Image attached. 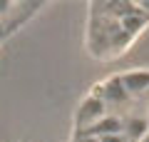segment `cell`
I'll return each mask as SVG.
<instances>
[{"mask_svg": "<svg viewBox=\"0 0 149 142\" xmlns=\"http://www.w3.org/2000/svg\"><path fill=\"white\" fill-rule=\"evenodd\" d=\"M42 8L45 5H37V3H0V35H13Z\"/></svg>", "mask_w": 149, "mask_h": 142, "instance_id": "2", "label": "cell"}, {"mask_svg": "<svg viewBox=\"0 0 149 142\" xmlns=\"http://www.w3.org/2000/svg\"><path fill=\"white\" fill-rule=\"evenodd\" d=\"M149 27V5L132 3H95L87 8V53L100 63L119 58Z\"/></svg>", "mask_w": 149, "mask_h": 142, "instance_id": "1", "label": "cell"}]
</instances>
